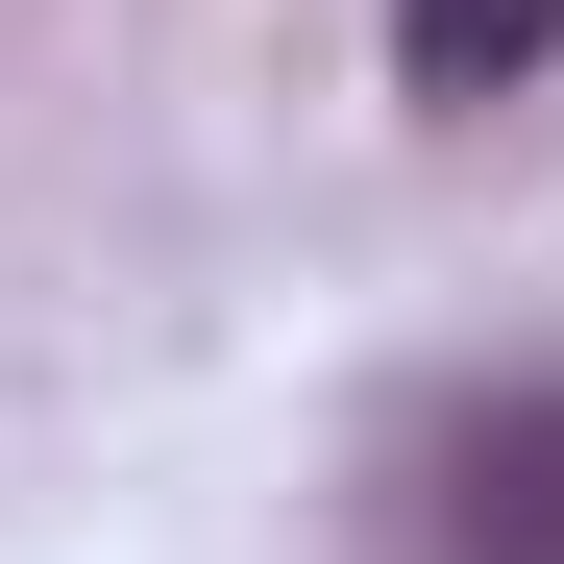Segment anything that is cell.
Returning <instances> with one entry per match:
<instances>
[{"label": "cell", "instance_id": "obj_2", "mask_svg": "<svg viewBox=\"0 0 564 564\" xmlns=\"http://www.w3.org/2000/svg\"><path fill=\"white\" fill-rule=\"evenodd\" d=\"M540 50H564V0H393V74H417V99H516Z\"/></svg>", "mask_w": 564, "mask_h": 564}, {"label": "cell", "instance_id": "obj_1", "mask_svg": "<svg viewBox=\"0 0 564 564\" xmlns=\"http://www.w3.org/2000/svg\"><path fill=\"white\" fill-rule=\"evenodd\" d=\"M417 564H564V368L417 442Z\"/></svg>", "mask_w": 564, "mask_h": 564}]
</instances>
